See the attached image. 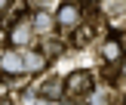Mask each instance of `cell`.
I'll return each mask as SVG.
<instances>
[{"mask_svg":"<svg viewBox=\"0 0 126 105\" xmlns=\"http://www.w3.org/2000/svg\"><path fill=\"white\" fill-rule=\"evenodd\" d=\"M59 53H62V43H59V40H49V43H46V53H43V59L49 62L52 56H59Z\"/></svg>","mask_w":126,"mask_h":105,"instance_id":"9c48e42d","label":"cell"},{"mask_svg":"<svg viewBox=\"0 0 126 105\" xmlns=\"http://www.w3.org/2000/svg\"><path fill=\"white\" fill-rule=\"evenodd\" d=\"M37 93H40L43 99H49V102H59V99H62V80H59V77L46 80V84H40V90H37Z\"/></svg>","mask_w":126,"mask_h":105,"instance_id":"8992f818","label":"cell"},{"mask_svg":"<svg viewBox=\"0 0 126 105\" xmlns=\"http://www.w3.org/2000/svg\"><path fill=\"white\" fill-rule=\"evenodd\" d=\"M86 105H111V102H108L105 93H95V90H92L89 96H86Z\"/></svg>","mask_w":126,"mask_h":105,"instance_id":"ba28073f","label":"cell"},{"mask_svg":"<svg viewBox=\"0 0 126 105\" xmlns=\"http://www.w3.org/2000/svg\"><path fill=\"white\" fill-rule=\"evenodd\" d=\"M120 56H123V37H111L102 46V59L105 62H120Z\"/></svg>","mask_w":126,"mask_h":105,"instance_id":"277c9868","label":"cell"},{"mask_svg":"<svg viewBox=\"0 0 126 105\" xmlns=\"http://www.w3.org/2000/svg\"><path fill=\"white\" fill-rule=\"evenodd\" d=\"M0 71H3L6 77H12V74H25L22 56H18V53H3V59H0Z\"/></svg>","mask_w":126,"mask_h":105,"instance_id":"3957f363","label":"cell"},{"mask_svg":"<svg viewBox=\"0 0 126 105\" xmlns=\"http://www.w3.org/2000/svg\"><path fill=\"white\" fill-rule=\"evenodd\" d=\"M92 90H95V77L86 68H77L62 80V99H68V102H86Z\"/></svg>","mask_w":126,"mask_h":105,"instance_id":"6da1fadb","label":"cell"},{"mask_svg":"<svg viewBox=\"0 0 126 105\" xmlns=\"http://www.w3.org/2000/svg\"><path fill=\"white\" fill-rule=\"evenodd\" d=\"M9 3H12V0H0V12H3L6 6H9Z\"/></svg>","mask_w":126,"mask_h":105,"instance_id":"30bf717a","label":"cell"},{"mask_svg":"<svg viewBox=\"0 0 126 105\" xmlns=\"http://www.w3.org/2000/svg\"><path fill=\"white\" fill-rule=\"evenodd\" d=\"M9 37H12V43H16V46H25V43L31 40V22H28V19H18Z\"/></svg>","mask_w":126,"mask_h":105,"instance_id":"5b68a950","label":"cell"},{"mask_svg":"<svg viewBox=\"0 0 126 105\" xmlns=\"http://www.w3.org/2000/svg\"><path fill=\"white\" fill-rule=\"evenodd\" d=\"M40 105H55V102H49V99H43V102H40Z\"/></svg>","mask_w":126,"mask_h":105,"instance_id":"8fae6325","label":"cell"},{"mask_svg":"<svg viewBox=\"0 0 126 105\" xmlns=\"http://www.w3.org/2000/svg\"><path fill=\"white\" fill-rule=\"evenodd\" d=\"M22 65H25V71H43L46 59H43V53H28V56H22Z\"/></svg>","mask_w":126,"mask_h":105,"instance_id":"52a82bcc","label":"cell"},{"mask_svg":"<svg viewBox=\"0 0 126 105\" xmlns=\"http://www.w3.org/2000/svg\"><path fill=\"white\" fill-rule=\"evenodd\" d=\"M3 105H9V102H3Z\"/></svg>","mask_w":126,"mask_h":105,"instance_id":"4fadbf2b","label":"cell"},{"mask_svg":"<svg viewBox=\"0 0 126 105\" xmlns=\"http://www.w3.org/2000/svg\"><path fill=\"white\" fill-rule=\"evenodd\" d=\"M55 22H59L62 31H74V28L80 25V9L68 0V3H62V9H59V16H55Z\"/></svg>","mask_w":126,"mask_h":105,"instance_id":"7a4b0ae2","label":"cell"},{"mask_svg":"<svg viewBox=\"0 0 126 105\" xmlns=\"http://www.w3.org/2000/svg\"><path fill=\"white\" fill-rule=\"evenodd\" d=\"M77 105H86V102H77Z\"/></svg>","mask_w":126,"mask_h":105,"instance_id":"7c38bea8","label":"cell"}]
</instances>
